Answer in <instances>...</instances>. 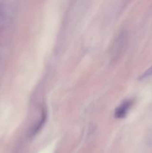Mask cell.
<instances>
[{
    "mask_svg": "<svg viewBox=\"0 0 152 153\" xmlns=\"http://www.w3.org/2000/svg\"><path fill=\"white\" fill-rule=\"evenodd\" d=\"M127 44V34L125 31H122L117 38L115 40L114 43H113V46L111 49V57L113 59L116 60L119 58V57L122 55L124 49L126 47Z\"/></svg>",
    "mask_w": 152,
    "mask_h": 153,
    "instance_id": "6da1fadb",
    "label": "cell"
},
{
    "mask_svg": "<svg viewBox=\"0 0 152 153\" xmlns=\"http://www.w3.org/2000/svg\"><path fill=\"white\" fill-rule=\"evenodd\" d=\"M132 104L133 102L131 100L125 101V102L122 103L115 111V117L116 118H119V119L125 117L127 114H128V111L130 110L131 107L132 106Z\"/></svg>",
    "mask_w": 152,
    "mask_h": 153,
    "instance_id": "7a4b0ae2",
    "label": "cell"
},
{
    "mask_svg": "<svg viewBox=\"0 0 152 153\" xmlns=\"http://www.w3.org/2000/svg\"><path fill=\"white\" fill-rule=\"evenodd\" d=\"M46 119V112L43 111V114H42L41 119L39 120L38 123L35 126V127H34V128H33L32 131H31V134H32V135H34V134H35L36 133L38 132L39 130L41 128V127L43 126V125L44 124Z\"/></svg>",
    "mask_w": 152,
    "mask_h": 153,
    "instance_id": "3957f363",
    "label": "cell"
},
{
    "mask_svg": "<svg viewBox=\"0 0 152 153\" xmlns=\"http://www.w3.org/2000/svg\"><path fill=\"white\" fill-rule=\"evenodd\" d=\"M152 76V66L151 67H149L148 70H146L141 76H139L140 80H143V79H148V78Z\"/></svg>",
    "mask_w": 152,
    "mask_h": 153,
    "instance_id": "277c9868",
    "label": "cell"
}]
</instances>
